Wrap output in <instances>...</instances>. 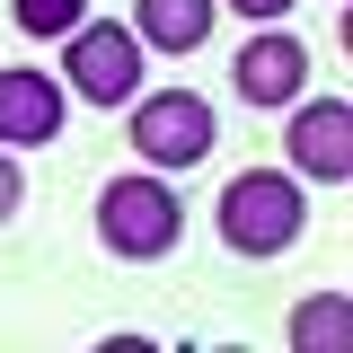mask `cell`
<instances>
[{"label": "cell", "mask_w": 353, "mask_h": 353, "mask_svg": "<svg viewBox=\"0 0 353 353\" xmlns=\"http://www.w3.org/2000/svg\"><path fill=\"white\" fill-rule=\"evenodd\" d=\"M212 212H221V239L239 256H283L309 230V194H301V176H283V168H239Z\"/></svg>", "instance_id": "6da1fadb"}, {"label": "cell", "mask_w": 353, "mask_h": 353, "mask_svg": "<svg viewBox=\"0 0 353 353\" xmlns=\"http://www.w3.org/2000/svg\"><path fill=\"white\" fill-rule=\"evenodd\" d=\"M176 230H185V203H176V185H168V176L132 168V176H106V185H97V239H106L124 265L168 256V248H176Z\"/></svg>", "instance_id": "7a4b0ae2"}, {"label": "cell", "mask_w": 353, "mask_h": 353, "mask_svg": "<svg viewBox=\"0 0 353 353\" xmlns=\"http://www.w3.org/2000/svg\"><path fill=\"white\" fill-rule=\"evenodd\" d=\"M62 71H71V97H88V106H132L141 97V36L124 18H80L62 36Z\"/></svg>", "instance_id": "3957f363"}, {"label": "cell", "mask_w": 353, "mask_h": 353, "mask_svg": "<svg viewBox=\"0 0 353 353\" xmlns=\"http://www.w3.org/2000/svg\"><path fill=\"white\" fill-rule=\"evenodd\" d=\"M132 141H141L150 168H194V159H212L221 115L194 88H150V97H132Z\"/></svg>", "instance_id": "277c9868"}, {"label": "cell", "mask_w": 353, "mask_h": 353, "mask_svg": "<svg viewBox=\"0 0 353 353\" xmlns=\"http://www.w3.org/2000/svg\"><path fill=\"white\" fill-rule=\"evenodd\" d=\"M283 150H292V168H301V176L345 185V176H353V106H345V97H301Z\"/></svg>", "instance_id": "5b68a950"}, {"label": "cell", "mask_w": 353, "mask_h": 353, "mask_svg": "<svg viewBox=\"0 0 353 353\" xmlns=\"http://www.w3.org/2000/svg\"><path fill=\"white\" fill-rule=\"evenodd\" d=\"M230 80H239V97H248V106H292V97L309 88V44L265 27V36H248V44H239Z\"/></svg>", "instance_id": "8992f818"}, {"label": "cell", "mask_w": 353, "mask_h": 353, "mask_svg": "<svg viewBox=\"0 0 353 353\" xmlns=\"http://www.w3.org/2000/svg\"><path fill=\"white\" fill-rule=\"evenodd\" d=\"M53 132H62V80L9 62L0 71V150H27V141H53Z\"/></svg>", "instance_id": "52a82bcc"}, {"label": "cell", "mask_w": 353, "mask_h": 353, "mask_svg": "<svg viewBox=\"0 0 353 353\" xmlns=\"http://www.w3.org/2000/svg\"><path fill=\"white\" fill-rule=\"evenodd\" d=\"M221 0H141V18H132V36L150 44V53H194V44L212 36Z\"/></svg>", "instance_id": "ba28073f"}, {"label": "cell", "mask_w": 353, "mask_h": 353, "mask_svg": "<svg viewBox=\"0 0 353 353\" xmlns=\"http://www.w3.org/2000/svg\"><path fill=\"white\" fill-rule=\"evenodd\" d=\"M345 336H353V309L336 301V292H318V301H301V309H292V345H301V353L345 345Z\"/></svg>", "instance_id": "9c48e42d"}, {"label": "cell", "mask_w": 353, "mask_h": 353, "mask_svg": "<svg viewBox=\"0 0 353 353\" xmlns=\"http://www.w3.org/2000/svg\"><path fill=\"white\" fill-rule=\"evenodd\" d=\"M80 18H88V0H18V27L27 36H71Z\"/></svg>", "instance_id": "30bf717a"}, {"label": "cell", "mask_w": 353, "mask_h": 353, "mask_svg": "<svg viewBox=\"0 0 353 353\" xmlns=\"http://www.w3.org/2000/svg\"><path fill=\"white\" fill-rule=\"evenodd\" d=\"M18 203H27V176H18V159H9V150H0V221L18 212Z\"/></svg>", "instance_id": "8fae6325"}, {"label": "cell", "mask_w": 353, "mask_h": 353, "mask_svg": "<svg viewBox=\"0 0 353 353\" xmlns=\"http://www.w3.org/2000/svg\"><path fill=\"white\" fill-rule=\"evenodd\" d=\"M221 9H239V18H283L292 0H221Z\"/></svg>", "instance_id": "7c38bea8"}]
</instances>
